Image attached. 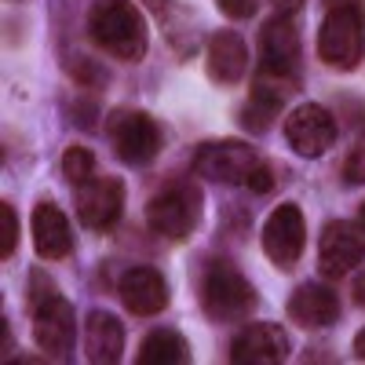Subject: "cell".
Wrapping results in <instances>:
<instances>
[{"mask_svg":"<svg viewBox=\"0 0 365 365\" xmlns=\"http://www.w3.org/2000/svg\"><path fill=\"white\" fill-rule=\"evenodd\" d=\"M299 29L289 15H274L259 34V73L256 84L278 88L285 96H296L303 70H299Z\"/></svg>","mask_w":365,"mask_h":365,"instance_id":"3","label":"cell"},{"mask_svg":"<svg viewBox=\"0 0 365 365\" xmlns=\"http://www.w3.org/2000/svg\"><path fill=\"white\" fill-rule=\"evenodd\" d=\"M285 99H289V96H285V91H278V88L252 84L249 103H245V110H241V125H245L249 132H267V128L274 125V117L282 113Z\"/></svg>","mask_w":365,"mask_h":365,"instance_id":"20","label":"cell"},{"mask_svg":"<svg viewBox=\"0 0 365 365\" xmlns=\"http://www.w3.org/2000/svg\"><path fill=\"white\" fill-rule=\"evenodd\" d=\"M354 354H358V358L365 361V329H361L358 336H354Z\"/></svg>","mask_w":365,"mask_h":365,"instance_id":"31","label":"cell"},{"mask_svg":"<svg viewBox=\"0 0 365 365\" xmlns=\"http://www.w3.org/2000/svg\"><path fill=\"white\" fill-rule=\"evenodd\" d=\"M303 237H307V223H303L299 205L285 201L270 212V220L263 223V252L274 267L292 270L303 252Z\"/></svg>","mask_w":365,"mask_h":365,"instance_id":"7","label":"cell"},{"mask_svg":"<svg viewBox=\"0 0 365 365\" xmlns=\"http://www.w3.org/2000/svg\"><path fill=\"white\" fill-rule=\"evenodd\" d=\"M354 303H358V307H365V270L354 278Z\"/></svg>","mask_w":365,"mask_h":365,"instance_id":"29","label":"cell"},{"mask_svg":"<svg viewBox=\"0 0 365 365\" xmlns=\"http://www.w3.org/2000/svg\"><path fill=\"white\" fill-rule=\"evenodd\" d=\"M88 34L106 55L120 58V63H139L150 44L146 19L132 0H96L88 11Z\"/></svg>","mask_w":365,"mask_h":365,"instance_id":"1","label":"cell"},{"mask_svg":"<svg viewBox=\"0 0 365 365\" xmlns=\"http://www.w3.org/2000/svg\"><path fill=\"white\" fill-rule=\"evenodd\" d=\"M63 175L73 182V187H81V182H88L91 175H96V154L84 146H70L63 154Z\"/></svg>","mask_w":365,"mask_h":365,"instance_id":"21","label":"cell"},{"mask_svg":"<svg viewBox=\"0 0 365 365\" xmlns=\"http://www.w3.org/2000/svg\"><path fill=\"white\" fill-rule=\"evenodd\" d=\"M256 165L259 158L252 154V146L237 143V139L205 143L194 154V172L205 179H216V182H245Z\"/></svg>","mask_w":365,"mask_h":365,"instance_id":"10","label":"cell"},{"mask_svg":"<svg viewBox=\"0 0 365 365\" xmlns=\"http://www.w3.org/2000/svg\"><path fill=\"white\" fill-rule=\"evenodd\" d=\"M73 332H77L73 307L58 292L34 307V340L48 358H66L73 347Z\"/></svg>","mask_w":365,"mask_h":365,"instance_id":"12","label":"cell"},{"mask_svg":"<svg viewBox=\"0 0 365 365\" xmlns=\"http://www.w3.org/2000/svg\"><path fill=\"white\" fill-rule=\"evenodd\" d=\"M197 220H201V194L190 182H172L168 190L150 197V205H146L150 230L168 241H182L197 227Z\"/></svg>","mask_w":365,"mask_h":365,"instance_id":"6","label":"cell"},{"mask_svg":"<svg viewBox=\"0 0 365 365\" xmlns=\"http://www.w3.org/2000/svg\"><path fill=\"white\" fill-rule=\"evenodd\" d=\"M274 182H278V172H274V165H267V161H259L252 172H249V179H245V187L249 190H256V194H267Z\"/></svg>","mask_w":365,"mask_h":365,"instance_id":"24","label":"cell"},{"mask_svg":"<svg viewBox=\"0 0 365 365\" xmlns=\"http://www.w3.org/2000/svg\"><path fill=\"white\" fill-rule=\"evenodd\" d=\"M84 351H88V361L96 365L120 361V354H125V325L106 311H96L84 325Z\"/></svg>","mask_w":365,"mask_h":365,"instance_id":"18","label":"cell"},{"mask_svg":"<svg viewBox=\"0 0 365 365\" xmlns=\"http://www.w3.org/2000/svg\"><path fill=\"white\" fill-rule=\"evenodd\" d=\"M73 113H77V125L81 128H96V120H91V117H96V103H77Z\"/></svg>","mask_w":365,"mask_h":365,"instance_id":"27","label":"cell"},{"mask_svg":"<svg viewBox=\"0 0 365 365\" xmlns=\"http://www.w3.org/2000/svg\"><path fill=\"white\" fill-rule=\"evenodd\" d=\"M197 299H201V311L212 322H223V325L227 322H245L256 311V289L249 285L245 274L227 259H212V263L201 267Z\"/></svg>","mask_w":365,"mask_h":365,"instance_id":"2","label":"cell"},{"mask_svg":"<svg viewBox=\"0 0 365 365\" xmlns=\"http://www.w3.org/2000/svg\"><path fill=\"white\" fill-rule=\"evenodd\" d=\"M106 135L113 143V154L132 168H143L161 154V128L143 110H113L106 117Z\"/></svg>","mask_w":365,"mask_h":365,"instance_id":"5","label":"cell"},{"mask_svg":"<svg viewBox=\"0 0 365 365\" xmlns=\"http://www.w3.org/2000/svg\"><path fill=\"white\" fill-rule=\"evenodd\" d=\"M34 249L44 259H66L73 252L70 220L63 216V208L48 197L37 201V208H34Z\"/></svg>","mask_w":365,"mask_h":365,"instance_id":"15","label":"cell"},{"mask_svg":"<svg viewBox=\"0 0 365 365\" xmlns=\"http://www.w3.org/2000/svg\"><path fill=\"white\" fill-rule=\"evenodd\" d=\"M120 303H125V311H132L135 318H154L168 307V282L154 267H132L120 274Z\"/></svg>","mask_w":365,"mask_h":365,"instance_id":"13","label":"cell"},{"mask_svg":"<svg viewBox=\"0 0 365 365\" xmlns=\"http://www.w3.org/2000/svg\"><path fill=\"white\" fill-rule=\"evenodd\" d=\"M216 4H220V11L227 19H249V15H256V0H216Z\"/></svg>","mask_w":365,"mask_h":365,"instance_id":"26","label":"cell"},{"mask_svg":"<svg viewBox=\"0 0 365 365\" xmlns=\"http://www.w3.org/2000/svg\"><path fill=\"white\" fill-rule=\"evenodd\" d=\"M125 208V182L117 175H91L77 187V216L91 230H110Z\"/></svg>","mask_w":365,"mask_h":365,"instance_id":"9","label":"cell"},{"mask_svg":"<svg viewBox=\"0 0 365 365\" xmlns=\"http://www.w3.org/2000/svg\"><path fill=\"white\" fill-rule=\"evenodd\" d=\"M289 358V336L278 325H249L245 332H237L230 344V361L237 365H274Z\"/></svg>","mask_w":365,"mask_h":365,"instance_id":"14","label":"cell"},{"mask_svg":"<svg viewBox=\"0 0 365 365\" xmlns=\"http://www.w3.org/2000/svg\"><path fill=\"white\" fill-rule=\"evenodd\" d=\"M344 175H347V182H365V135L354 143V150L347 154V161H344Z\"/></svg>","mask_w":365,"mask_h":365,"instance_id":"23","label":"cell"},{"mask_svg":"<svg viewBox=\"0 0 365 365\" xmlns=\"http://www.w3.org/2000/svg\"><path fill=\"white\" fill-rule=\"evenodd\" d=\"M318 55L332 70H358L365 58V8H332L318 29Z\"/></svg>","mask_w":365,"mask_h":365,"instance_id":"4","label":"cell"},{"mask_svg":"<svg viewBox=\"0 0 365 365\" xmlns=\"http://www.w3.org/2000/svg\"><path fill=\"white\" fill-rule=\"evenodd\" d=\"M70 73H73L77 81H84V84H103V81H106V73L91 66L84 55H73V66H70Z\"/></svg>","mask_w":365,"mask_h":365,"instance_id":"25","label":"cell"},{"mask_svg":"<svg viewBox=\"0 0 365 365\" xmlns=\"http://www.w3.org/2000/svg\"><path fill=\"white\" fill-rule=\"evenodd\" d=\"M19 249V216H15V208L4 201L0 205V256L11 259Z\"/></svg>","mask_w":365,"mask_h":365,"instance_id":"22","label":"cell"},{"mask_svg":"<svg viewBox=\"0 0 365 365\" xmlns=\"http://www.w3.org/2000/svg\"><path fill=\"white\" fill-rule=\"evenodd\" d=\"M289 318L299 329H329L340 318V296L325 285H299L289 299Z\"/></svg>","mask_w":365,"mask_h":365,"instance_id":"16","label":"cell"},{"mask_svg":"<svg viewBox=\"0 0 365 365\" xmlns=\"http://www.w3.org/2000/svg\"><path fill=\"white\" fill-rule=\"evenodd\" d=\"M325 4H329V11L332 8H365L361 0H325Z\"/></svg>","mask_w":365,"mask_h":365,"instance_id":"30","label":"cell"},{"mask_svg":"<svg viewBox=\"0 0 365 365\" xmlns=\"http://www.w3.org/2000/svg\"><path fill=\"white\" fill-rule=\"evenodd\" d=\"M270 4H274V11H278V15H296L299 8H303V0H270Z\"/></svg>","mask_w":365,"mask_h":365,"instance_id":"28","label":"cell"},{"mask_svg":"<svg viewBox=\"0 0 365 365\" xmlns=\"http://www.w3.org/2000/svg\"><path fill=\"white\" fill-rule=\"evenodd\" d=\"M336 117H332L325 106L318 103H307V106H296L289 117H285V139L296 154L303 158H322L325 150L336 143Z\"/></svg>","mask_w":365,"mask_h":365,"instance_id":"8","label":"cell"},{"mask_svg":"<svg viewBox=\"0 0 365 365\" xmlns=\"http://www.w3.org/2000/svg\"><path fill=\"white\" fill-rule=\"evenodd\" d=\"M249 70V48L234 29H220L208 41V77L216 84H237Z\"/></svg>","mask_w":365,"mask_h":365,"instance_id":"17","label":"cell"},{"mask_svg":"<svg viewBox=\"0 0 365 365\" xmlns=\"http://www.w3.org/2000/svg\"><path fill=\"white\" fill-rule=\"evenodd\" d=\"M361 230H365V205H361Z\"/></svg>","mask_w":365,"mask_h":365,"instance_id":"32","label":"cell"},{"mask_svg":"<svg viewBox=\"0 0 365 365\" xmlns=\"http://www.w3.org/2000/svg\"><path fill=\"white\" fill-rule=\"evenodd\" d=\"M190 361V347L175 329H154L139 344V365H182Z\"/></svg>","mask_w":365,"mask_h":365,"instance_id":"19","label":"cell"},{"mask_svg":"<svg viewBox=\"0 0 365 365\" xmlns=\"http://www.w3.org/2000/svg\"><path fill=\"white\" fill-rule=\"evenodd\" d=\"M358 263H365V234L354 223H329L318 241V270L322 278H344Z\"/></svg>","mask_w":365,"mask_h":365,"instance_id":"11","label":"cell"}]
</instances>
